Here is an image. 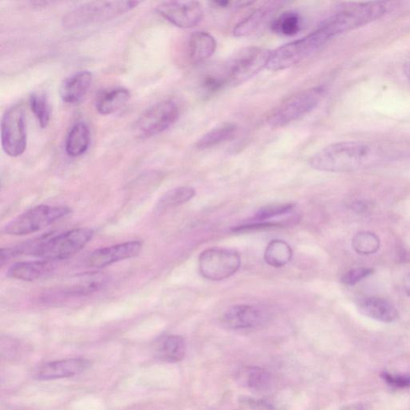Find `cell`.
Instances as JSON below:
<instances>
[{
  "label": "cell",
  "mask_w": 410,
  "mask_h": 410,
  "mask_svg": "<svg viewBox=\"0 0 410 410\" xmlns=\"http://www.w3.org/2000/svg\"><path fill=\"white\" fill-rule=\"evenodd\" d=\"M90 362L84 358H71L49 362L39 367L35 377L39 380H55L81 374L90 368Z\"/></svg>",
  "instance_id": "cell-13"
},
{
  "label": "cell",
  "mask_w": 410,
  "mask_h": 410,
  "mask_svg": "<svg viewBox=\"0 0 410 410\" xmlns=\"http://www.w3.org/2000/svg\"><path fill=\"white\" fill-rule=\"evenodd\" d=\"M404 74H406V76L407 77V78L409 79V81H410V63H407V65L406 66H404Z\"/></svg>",
  "instance_id": "cell-37"
},
{
  "label": "cell",
  "mask_w": 410,
  "mask_h": 410,
  "mask_svg": "<svg viewBox=\"0 0 410 410\" xmlns=\"http://www.w3.org/2000/svg\"><path fill=\"white\" fill-rule=\"evenodd\" d=\"M372 274V269L368 268H358L346 273L342 278V283L354 285Z\"/></svg>",
  "instance_id": "cell-32"
},
{
  "label": "cell",
  "mask_w": 410,
  "mask_h": 410,
  "mask_svg": "<svg viewBox=\"0 0 410 410\" xmlns=\"http://www.w3.org/2000/svg\"><path fill=\"white\" fill-rule=\"evenodd\" d=\"M382 379L387 384L396 388L410 387V375H391L386 372H383Z\"/></svg>",
  "instance_id": "cell-33"
},
{
  "label": "cell",
  "mask_w": 410,
  "mask_h": 410,
  "mask_svg": "<svg viewBox=\"0 0 410 410\" xmlns=\"http://www.w3.org/2000/svg\"><path fill=\"white\" fill-rule=\"evenodd\" d=\"M141 3L137 1H95L78 5L63 19L66 29H74L108 22L130 12Z\"/></svg>",
  "instance_id": "cell-2"
},
{
  "label": "cell",
  "mask_w": 410,
  "mask_h": 410,
  "mask_svg": "<svg viewBox=\"0 0 410 410\" xmlns=\"http://www.w3.org/2000/svg\"><path fill=\"white\" fill-rule=\"evenodd\" d=\"M93 74L81 71L72 74L61 85L60 95L63 102L77 104L81 102L93 84Z\"/></svg>",
  "instance_id": "cell-15"
},
{
  "label": "cell",
  "mask_w": 410,
  "mask_h": 410,
  "mask_svg": "<svg viewBox=\"0 0 410 410\" xmlns=\"http://www.w3.org/2000/svg\"><path fill=\"white\" fill-rule=\"evenodd\" d=\"M158 15L178 28L193 29L203 18V10L196 1H165L155 8Z\"/></svg>",
  "instance_id": "cell-11"
},
{
  "label": "cell",
  "mask_w": 410,
  "mask_h": 410,
  "mask_svg": "<svg viewBox=\"0 0 410 410\" xmlns=\"http://www.w3.org/2000/svg\"><path fill=\"white\" fill-rule=\"evenodd\" d=\"M158 358L164 361L178 362L182 361L186 354V343L182 337L169 335L159 339L157 346Z\"/></svg>",
  "instance_id": "cell-22"
},
{
  "label": "cell",
  "mask_w": 410,
  "mask_h": 410,
  "mask_svg": "<svg viewBox=\"0 0 410 410\" xmlns=\"http://www.w3.org/2000/svg\"><path fill=\"white\" fill-rule=\"evenodd\" d=\"M264 313L260 308L249 305L232 306L223 313L222 322L232 329L254 328L264 321Z\"/></svg>",
  "instance_id": "cell-14"
},
{
  "label": "cell",
  "mask_w": 410,
  "mask_h": 410,
  "mask_svg": "<svg viewBox=\"0 0 410 410\" xmlns=\"http://www.w3.org/2000/svg\"><path fill=\"white\" fill-rule=\"evenodd\" d=\"M404 287L407 294L410 297V274H408L404 280Z\"/></svg>",
  "instance_id": "cell-36"
},
{
  "label": "cell",
  "mask_w": 410,
  "mask_h": 410,
  "mask_svg": "<svg viewBox=\"0 0 410 410\" xmlns=\"http://www.w3.org/2000/svg\"><path fill=\"white\" fill-rule=\"evenodd\" d=\"M54 262L36 260L15 264L8 270V276L15 280L33 281L52 273L55 269Z\"/></svg>",
  "instance_id": "cell-19"
},
{
  "label": "cell",
  "mask_w": 410,
  "mask_h": 410,
  "mask_svg": "<svg viewBox=\"0 0 410 410\" xmlns=\"http://www.w3.org/2000/svg\"><path fill=\"white\" fill-rule=\"evenodd\" d=\"M238 379L242 386L255 391H267L271 385L270 372L260 367L244 368L239 372Z\"/></svg>",
  "instance_id": "cell-23"
},
{
  "label": "cell",
  "mask_w": 410,
  "mask_h": 410,
  "mask_svg": "<svg viewBox=\"0 0 410 410\" xmlns=\"http://www.w3.org/2000/svg\"><path fill=\"white\" fill-rule=\"evenodd\" d=\"M386 150L374 143L342 141L332 143L310 159V166L318 171L352 172L384 161Z\"/></svg>",
  "instance_id": "cell-1"
},
{
  "label": "cell",
  "mask_w": 410,
  "mask_h": 410,
  "mask_svg": "<svg viewBox=\"0 0 410 410\" xmlns=\"http://www.w3.org/2000/svg\"><path fill=\"white\" fill-rule=\"evenodd\" d=\"M326 94V88L318 86L292 95L276 107L267 120L271 127H281L292 123L315 109Z\"/></svg>",
  "instance_id": "cell-4"
},
{
  "label": "cell",
  "mask_w": 410,
  "mask_h": 410,
  "mask_svg": "<svg viewBox=\"0 0 410 410\" xmlns=\"http://www.w3.org/2000/svg\"><path fill=\"white\" fill-rule=\"evenodd\" d=\"M30 107L42 129L49 125L51 118V109L49 100L44 93H33L30 97Z\"/></svg>",
  "instance_id": "cell-29"
},
{
  "label": "cell",
  "mask_w": 410,
  "mask_h": 410,
  "mask_svg": "<svg viewBox=\"0 0 410 410\" xmlns=\"http://www.w3.org/2000/svg\"><path fill=\"white\" fill-rule=\"evenodd\" d=\"M340 410H365L363 404L361 403H356L349 404V406L344 407Z\"/></svg>",
  "instance_id": "cell-34"
},
{
  "label": "cell",
  "mask_w": 410,
  "mask_h": 410,
  "mask_svg": "<svg viewBox=\"0 0 410 410\" xmlns=\"http://www.w3.org/2000/svg\"><path fill=\"white\" fill-rule=\"evenodd\" d=\"M237 127L232 123H226L214 127V129L205 133V134L197 141L196 147L200 150L209 149L221 143L230 140L236 134Z\"/></svg>",
  "instance_id": "cell-24"
},
{
  "label": "cell",
  "mask_w": 410,
  "mask_h": 410,
  "mask_svg": "<svg viewBox=\"0 0 410 410\" xmlns=\"http://www.w3.org/2000/svg\"><path fill=\"white\" fill-rule=\"evenodd\" d=\"M352 246L355 252L358 254H374L380 248V239L374 233L361 232L353 238Z\"/></svg>",
  "instance_id": "cell-30"
},
{
  "label": "cell",
  "mask_w": 410,
  "mask_h": 410,
  "mask_svg": "<svg viewBox=\"0 0 410 410\" xmlns=\"http://www.w3.org/2000/svg\"><path fill=\"white\" fill-rule=\"evenodd\" d=\"M292 257L291 247L282 239L271 241L265 252V262L274 268L283 267L290 262Z\"/></svg>",
  "instance_id": "cell-26"
},
{
  "label": "cell",
  "mask_w": 410,
  "mask_h": 410,
  "mask_svg": "<svg viewBox=\"0 0 410 410\" xmlns=\"http://www.w3.org/2000/svg\"><path fill=\"white\" fill-rule=\"evenodd\" d=\"M131 93L123 87L106 88L98 93L95 99V108L101 115H111L117 113L129 103Z\"/></svg>",
  "instance_id": "cell-17"
},
{
  "label": "cell",
  "mask_w": 410,
  "mask_h": 410,
  "mask_svg": "<svg viewBox=\"0 0 410 410\" xmlns=\"http://www.w3.org/2000/svg\"><path fill=\"white\" fill-rule=\"evenodd\" d=\"M216 49V41L214 36L206 31H196L191 36L189 45L190 61L200 65L209 60Z\"/></svg>",
  "instance_id": "cell-20"
},
{
  "label": "cell",
  "mask_w": 410,
  "mask_h": 410,
  "mask_svg": "<svg viewBox=\"0 0 410 410\" xmlns=\"http://www.w3.org/2000/svg\"><path fill=\"white\" fill-rule=\"evenodd\" d=\"M294 207V204H274L260 207L255 215L254 222H269L275 217L290 214Z\"/></svg>",
  "instance_id": "cell-31"
},
{
  "label": "cell",
  "mask_w": 410,
  "mask_h": 410,
  "mask_svg": "<svg viewBox=\"0 0 410 410\" xmlns=\"http://www.w3.org/2000/svg\"><path fill=\"white\" fill-rule=\"evenodd\" d=\"M94 232L88 228H76L60 235L52 233L35 254V257L42 260H65L72 257L92 241Z\"/></svg>",
  "instance_id": "cell-6"
},
{
  "label": "cell",
  "mask_w": 410,
  "mask_h": 410,
  "mask_svg": "<svg viewBox=\"0 0 410 410\" xmlns=\"http://www.w3.org/2000/svg\"><path fill=\"white\" fill-rule=\"evenodd\" d=\"M3 150L10 157L23 155L26 148V127L22 106L15 104L3 116L1 122Z\"/></svg>",
  "instance_id": "cell-10"
},
{
  "label": "cell",
  "mask_w": 410,
  "mask_h": 410,
  "mask_svg": "<svg viewBox=\"0 0 410 410\" xmlns=\"http://www.w3.org/2000/svg\"><path fill=\"white\" fill-rule=\"evenodd\" d=\"M329 41L324 31L317 28L310 35L289 42L271 52L270 60L266 68L271 71L285 70L320 51Z\"/></svg>",
  "instance_id": "cell-3"
},
{
  "label": "cell",
  "mask_w": 410,
  "mask_h": 410,
  "mask_svg": "<svg viewBox=\"0 0 410 410\" xmlns=\"http://www.w3.org/2000/svg\"><path fill=\"white\" fill-rule=\"evenodd\" d=\"M358 310L365 317L385 323L395 322L399 317L397 308L390 301L379 297H365L358 303Z\"/></svg>",
  "instance_id": "cell-16"
},
{
  "label": "cell",
  "mask_w": 410,
  "mask_h": 410,
  "mask_svg": "<svg viewBox=\"0 0 410 410\" xmlns=\"http://www.w3.org/2000/svg\"><path fill=\"white\" fill-rule=\"evenodd\" d=\"M353 209L358 212H362L366 210L367 205L364 203V202H356V203H354L353 205Z\"/></svg>",
  "instance_id": "cell-35"
},
{
  "label": "cell",
  "mask_w": 410,
  "mask_h": 410,
  "mask_svg": "<svg viewBox=\"0 0 410 410\" xmlns=\"http://www.w3.org/2000/svg\"><path fill=\"white\" fill-rule=\"evenodd\" d=\"M90 142L88 125L78 121L69 130L65 139V152L69 157H79L88 151Z\"/></svg>",
  "instance_id": "cell-21"
},
{
  "label": "cell",
  "mask_w": 410,
  "mask_h": 410,
  "mask_svg": "<svg viewBox=\"0 0 410 410\" xmlns=\"http://www.w3.org/2000/svg\"><path fill=\"white\" fill-rule=\"evenodd\" d=\"M301 15L294 10H287L276 18L271 24L274 33L283 36H294L302 29Z\"/></svg>",
  "instance_id": "cell-25"
},
{
  "label": "cell",
  "mask_w": 410,
  "mask_h": 410,
  "mask_svg": "<svg viewBox=\"0 0 410 410\" xmlns=\"http://www.w3.org/2000/svg\"><path fill=\"white\" fill-rule=\"evenodd\" d=\"M180 116V109L172 100L161 101L148 108L136 122L135 130L143 138L161 134L172 127Z\"/></svg>",
  "instance_id": "cell-9"
},
{
  "label": "cell",
  "mask_w": 410,
  "mask_h": 410,
  "mask_svg": "<svg viewBox=\"0 0 410 410\" xmlns=\"http://www.w3.org/2000/svg\"><path fill=\"white\" fill-rule=\"evenodd\" d=\"M143 247L140 241H133L95 250L88 258V265L92 268H104L139 255Z\"/></svg>",
  "instance_id": "cell-12"
},
{
  "label": "cell",
  "mask_w": 410,
  "mask_h": 410,
  "mask_svg": "<svg viewBox=\"0 0 410 410\" xmlns=\"http://www.w3.org/2000/svg\"><path fill=\"white\" fill-rule=\"evenodd\" d=\"M241 264V255L234 249H207L199 257L200 273L210 281L230 278L237 273Z\"/></svg>",
  "instance_id": "cell-8"
},
{
  "label": "cell",
  "mask_w": 410,
  "mask_h": 410,
  "mask_svg": "<svg viewBox=\"0 0 410 410\" xmlns=\"http://www.w3.org/2000/svg\"><path fill=\"white\" fill-rule=\"evenodd\" d=\"M271 54V51L258 47H246L238 52L222 68L228 86L246 82L267 68Z\"/></svg>",
  "instance_id": "cell-5"
},
{
  "label": "cell",
  "mask_w": 410,
  "mask_h": 410,
  "mask_svg": "<svg viewBox=\"0 0 410 410\" xmlns=\"http://www.w3.org/2000/svg\"><path fill=\"white\" fill-rule=\"evenodd\" d=\"M195 195V189L188 187V186L175 188L168 191L161 197L159 201V207L161 209L178 207L187 203L188 201L194 198Z\"/></svg>",
  "instance_id": "cell-28"
},
{
  "label": "cell",
  "mask_w": 410,
  "mask_h": 410,
  "mask_svg": "<svg viewBox=\"0 0 410 410\" xmlns=\"http://www.w3.org/2000/svg\"><path fill=\"white\" fill-rule=\"evenodd\" d=\"M107 281V278L103 274H92L84 275L78 278L74 285L68 287V292L72 295H85L98 291Z\"/></svg>",
  "instance_id": "cell-27"
},
{
  "label": "cell",
  "mask_w": 410,
  "mask_h": 410,
  "mask_svg": "<svg viewBox=\"0 0 410 410\" xmlns=\"http://www.w3.org/2000/svg\"><path fill=\"white\" fill-rule=\"evenodd\" d=\"M276 7L278 5L271 3L255 9L246 18L239 21L233 30V35L236 37H247L257 33L268 22Z\"/></svg>",
  "instance_id": "cell-18"
},
{
  "label": "cell",
  "mask_w": 410,
  "mask_h": 410,
  "mask_svg": "<svg viewBox=\"0 0 410 410\" xmlns=\"http://www.w3.org/2000/svg\"><path fill=\"white\" fill-rule=\"evenodd\" d=\"M71 212L67 206H36L10 221L5 226L4 232L12 236L28 235L44 230Z\"/></svg>",
  "instance_id": "cell-7"
}]
</instances>
